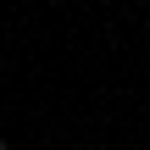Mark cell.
<instances>
[{
	"instance_id": "6da1fadb",
	"label": "cell",
	"mask_w": 150,
	"mask_h": 150,
	"mask_svg": "<svg viewBox=\"0 0 150 150\" xmlns=\"http://www.w3.org/2000/svg\"><path fill=\"white\" fill-rule=\"evenodd\" d=\"M0 150H6V134H0Z\"/></svg>"
}]
</instances>
